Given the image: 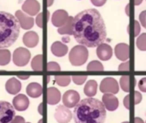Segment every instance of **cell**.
<instances>
[{
	"label": "cell",
	"mask_w": 146,
	"mask_h": 123,
	"mask_svg": "<svg viewBox=\"0 0 146 123\" xmlns=\"http://www.w3.org/2000/svg\"><path fill=\"white\" fill-rule=\"evenodd\" d=\"M139 21H140L142 26L146 29V10L142 11L139 14Z\"/></svg>",
	"instance_id": "d6a6232c"
},
{
	"label": "cell",
	"mask_w": 146,
	"mask_h": 123,
	"mask_svg": "<svg viewBox=\"0 0 146 123\" xmlns=\"http://www.w3.org/2000/svg\"><path fill=\"white\" fill-rule=\"evenodd\" d=\"M80 102V94L74 90L67 91L62 96V103L67 108H74Z\"/></svg>",
	"instance_id": "9c48e42d"
},
{
	"label": "cell",
	"mask_w": 146,
	"mask_h": 123,
	"mask_svg": "<svg viewBox=\"0 0 146 123\" xmlns=\"http://www.w3.org/2000/svg\"><path fill=\"white\" fill-rule=\"evenodd\" d=\"M106 1L107 0H91L92 3L95 6H98V7L103 6L106 3Z\"/></svg>",
	"instance_id": "74e56055"
},
{
	"label": "cell",
	"mask_w": 146,
	"mask_h": 123,
	"mask_svg": "<svg viewBox=\"0 0 146 123\" xmlns=\"http://www.w3.org/2000/svg\"><path fill=\"white\" fill-rule=\"evenodd\" d=\"M141 101H142V94L139 92L136 91L134 92V102H135V104H140Z\"/></svg>",
	"instance_id": "d590c367"
},
{
	"label": "cell",
	"mask_w": 146,
	"mask_h": 123,
	"mask_svg": "<svg viewBox=\"0 0 146 123\" xmlns=\"http://www.w3.org/2000/svg\"><path fill=\"white\" fill-rule=\"evenodd\" d=\"M120 86L121 88L125 92H129L130 91V78L127 75L122 76L120 79Z\"/></svg>",
	"instance_id": "f1b7e54d"
},
{
	"label": "cell",
	"mask_w": 146,
	"mask_h": 123,
	"mask_svg": "<svg viewBox=\"0 0 146 123\" xmlns=\"http://www.w3.org/2000/svg\"><path fill=\"white\" fill-rule=\"evenodd\" d=\"M62 41H63L64 43H68V42L70 41V39H69V37L65 36V37H63V38H62Z\"/></svg>",
	"instance_id": "ee69618b"
},
{
	"label": "cell",
	"mask_w": 146,
	"mask_h": 123,
	"mask_svg": "<svg viewBox=\"0 0 146 123\" xmlns=\"http://www.w3.org/2000/svg\"><path fill=\"white\" fill-rule=\"evenodd\" d=\"M102 102L105 106L106 110H108L109 111H115L119 107V100L114 94H104L102 98Z\"/></svg>",
	"instance_id": "7c38bea8"
},
{
	"label": "cell",
	"mask_w": 146,
	"mask_h": 123,
	"mask_svg": "<svg viewBox=\"0 0 146 123\" xmlns=\"http://www.w3.org/2000/svg\"><path fill=\"white\" fill-rule=\"evenodd\" d=\"M119 71H128L129 70V62H124L118 67Z\"/></svg>",
	"instance_id": "e575fe53"
},
{
	"label": "cell",
	"mask_w": 146,
	"mask_h": 123,
	"mask_svg": "<svg viewBox=\"0 0 146 123\" xmlns=\"http://www.w3.org/2000/svg\"><path fill=\"white\" fill-rule=\"evenodd\" d=\"M32 69L34 71H42L43 69V56L41 54L35 56L31 62Z\"/></svg>",
	"instance_id": "cb8c5ba5"
},
{
	"label": "cell",
	"mask_w": 146,
	"mask_h": 123,
	"mask_svg": "<svg viewBox=\"0 0 146 123\" xmlns=\"http://www.w3.org/2000/svg\"><path fill=\"white\" fill-rule=\"evenodd\" d=\"M99 89L104 94L110 93L115 95L119 92V84L115 79L112 77H106L101 81Z\"/></svg>",
	"instance_id": "52a82bcc"
},
{
	"label": "cell",
	"mask_w": 146,
	"mask_h": 123,
	"mask_svg": "<svg viewBox=\"0 0 146 123\" xmlns=\"http://www.w3.org/2000/svg\"><path fill=\"white\" fill-rule=\"evenodd\" d=\"M136 45L139 50L145 51H146V33L140 34L136 40Z\"/></svg>",
	"instance_id": "4316f807"
},
{
	"label": "cell",
	"mask_w": 146,
	"mask_h": 123,
	"mask_svg": "<svg viewBox=\"0 0 146 123\" xmlns=\"http://www.w3.org/2000/svg\"><path fill=\"white\" fill-rule=\"evenodd\" d=\"M5 89L8 93L11 94V95H15L21 91V84L16 78L12 77L7 80V82L5 84Z\"/></svg>",
	"instance_id": "ac0fdd59"
},
{
	"label": "cell",
	"mask_w": 146,
	"mask_h": 123,
	"mask_svg": "<svg viewBox=\"0 0 146 123\" xmlns=\"http://www.w3.org/2000/svg\"><path fill=\"white\" fill-rule=\"evenodd\" d=\"M71 79L74 84L80 86V85H82L85 83V81L87 80V76L86 75H74V76H72Z\"/></svg>",
	"instance_id": "f546056e"
},
{
	"label": "cell",
	"mask_w": 146,
	"mask_h": 123,
	"mask_svg": "<svg viewBox=\"0 0 146 123\" xmlns=\"http://www.w3.org/2000/svg\"><path fill=\"white\" fill-rule=\"evenodd\" d=\"M20 27L15 16L0 11V49L9 48L16 41L20 34Z\"/></svg>",
	"instance_id": "3957f363"
},
{
	"label": "cell",
	"mask_w": 146,
	"mask_h": 123,
	"mask_svg": "<svg viewBox=\"0 0 146 123\" xmlns=\"http://www.w3.org/2000/svg\"><path fill=\"white\" fill-rule=\"evenodd\" d=\"M15 116L14 106L6 101H0V123H11Z\"/></svg>",
	"instance_id": "5b68a950"
},
{
	"label": "cell",
	"mask_w": 146,
	"mask_h": 123,
	"mask_svg": "<svg viewBox=\"0 0 146 123\" xmlns=\"http://www.w3.org/2000/svg\"><path fill=\"white\" fill-rule=\"evenodd\" d=\"M55 80L56 83L60 86H67L69 85L70 81H71V77L68 75H64V76H60L57 75L55 77Z\"/></svg>",
	"instance_id": "484cf974"
},
{
	"label": "cell",
	"mask_w": 146,
	"mask_h": 123,
	"mask_svg": "<svg viewBox=\"0 0 146 123\" xmlns=\"http://www.w3.org/2000/svg\"><path fill=\"white\" fill-rule=\"evenodd\" d=\"M26 123H30V122H26Z\"/></svg>",
	"instance_id": "681fc988"
},
{
	"label": "cell",
	"mask_w": 146,
	"mask_h": 123,
	"mask_svg": "<svg viewBox=\"0 0 146 123\" xmlns=\"http://www.w3.org/2000/svg\"><path fill=\"white\" fill-rule=\"evenodd\" d=\"M11 54L7 49H0V66H5L10 62Z\"/></svg>",
	"instance_id": "d4e9b609"
},
{
	"label": "cell",
	"mask_w": 146,
	"mask_h": 123,
	"mask_svg": "<svg viewBox=\"0 0 146 123\" xmlns=\"http://www.w3.org/2000/svg\"><path fill=\"white\" fill-rule=\"evenodd\" d=\"M113 51L110 45L108 44H101L97 48V56L102 61H108L112 57Z\"/></svg>",
	"instance_id": "5bb4252c"
},
{
	"label": "cell",
	"mask_w": 146,
	"mask_h": 123,
	"mask_svg": "<svg viewBox=\"0 0 146 123\" xmlns=\"http://www.w3.org/2000/svg\"><path fill=\"white\" fill-rule=\"evenodd\" d=\"M98 91V83L94 80H91L88 82H86L85 87H84V93L88 96V98H92L96 95Z\"/></svg>",
	"instance_id": "7402d4cb"
},
{
	"label": "cell",
	"mask_w": 146,
	"mask_h": 123,
	"mask_svg": "<svg viewBox=\"0 0 146 123\" xmlns=\"http://www.w3.org/2000/svg\"><path fill=\"white\" fill-rule=\"evenodd\" d=\"M87 70L88 71H104V66L103 64L98 62V61H92L88 65H87Z\"/></svg>",
	"instance_id": "83f0119b"
},
{
	"label": "cell",
	"mask_w": 146,
	"mask_h": 123,
	"mask_svg": "<svg viewBox=\"0 0 146 123\" xmlns=\"http://www.w3.org/2000/svg\"><path fill=\"white\" fill-rule=\"evenodd\" d=\"M88 50L84 45H75L69 52L68 59L73 66H81L88 59Z\"/></svg>",
	"instance_id": "277c9868"
},
{
	"label": "cell",
	"mask_w": 146,
	"mask_h": 123,
	"mask_svg": "<svg viewBox=\"0 0 146 123\" xmlns=\"http://www.w3.org/2000/svg\"><path fill=\"white\" fill-rule=\"evenodd\" d=\"M73 23H74V17L69 16L66 24L62 27H59L57 32L62 35H73Z\"/></svg>",
	"instance_id": "603a6c76"
},
{
	"label": "cell",
	"mask_w": 146,
	"mask_h": 123,
	"mask_svg": "<svg viewBox=\"0 0 146 123\" xmlns=\"http://www.w3.org/2000/svg\"><path fill=\"white\" fill-rule=\"evenodd\" d=\"M35 21H36V24L38 25V27H40V28H42V27H43V13L40 12V13L37 15Z\"/></svg>",
	"instance_id": "836d02e7"
},
{
	"label": "cell",
	"mask_w": 146,
	"mask_h": 123,
	"mask_svg": "<svg viewBox=\"0 0 146 123\" xmlns=\"http://www.w3.org/2000/svg\"><path fill=\"white\" fill-rule=\"evenodd\" d=\"M68 14L64 9H58L56 10L51 17V22L52 24L56 27H62L64 26L68 19Z\"/></svg>",
	"instance_id": "30bf717a"
},
{
	"label": "cell",
	"mask_w": 146,
	"mask_h": 123,
	"mask_svg": "<svg viewBox=\"0 0 146 123\" xmlns=\"http://www.w3.org/2000/svg\"><path fill=\"white\" fill-rule=\"evenodd\" d=\"M122 123H129L128 122H122Z\"/></svg>",
	"instance_id": "c3c4849f"
},
{
	"label": "cell",
	"mask_w": 146,
	"mask_h": 123,
	"mask_svg": "<svg viewBox=\"0 0 146 123\" xmlns=\"http://www.w3.org/2000/svg\"><path fill=\"white\" fill-rule=\"evenodd\" d=\"M134 25H135V34L134 35H135V37H139V34L140 33V26H139V21H135Z\"/></svg>",
	"instance_id": "ab89813d"
},
{
	"label": "cell",
	"mask_w": 146,
	"mask_h": 123,
	"mask_svg": "<svg viewBox=\"0 0 146 123\" xmlns=\"http://www.w3.org/2000/svg\"><path fill=\"white\" fill-rule=\"evenodd\" d=\"M134 123H145V122H144L141 118L136 117V118L134 119Z\"/></svg>",
	"instance_id": "60d3db41"
},
{
	"label": "cell",
	"mask_w": 146,
	"mask_h": 123,
	"mask_svg": "<svg viewBox=\"0 0 146 123\" xmlns=\"http://www.w3.org/2000/svg\"><path fill=\"white\" fill-rule=\"evenodd\" d=\"M61 100V92L56 87H49L47 89V103L50 105H55Z\"/></svg>",
	"instance_id": "44dd1931"
},
{
	"label": "cell",
	"mask_w": 146,
	"mask_h": 123,
	"mask_svg": "<svg viewBox=\"0 0 146 123\" xmlns=\"http://www.w3.org/2000/svg\"><path fill=\"white\" fill-rule=\"evenodd\" d=\"M23 43L27 48H33L38 44V35L33 31H29L23 35Z\"/></svg>",
	"instance_id": "e0dca14e"
},
{
	"label": "cell",
	"mask_w": 146,
	"mask_h": 123,
	"mask_svg": "<svg viewBox=\"0 0 146 123\" xmlns=\"http://www.w3.org/2000/svg\"><path fill=\"white\" fill-rule=\"evenodd\" d=\"M52 3H53V0H48V6H50L51 4H52Z\"/></svg>",
	"instance_id": "bcb514c9"
},
{
	"label": "cell",
	"mask_w": 146,
	"mask_h": 123,
	"mask_svg": "<svg viewBox=\"0 0 146 123\" xmlns=\"http://www.w3.org/2000/svg\"><path fill=\"white\" fill-rule=\"evenodd\" d=\"M31 57V53L27 48L19 47L13 52V62L18 67L26 66Z\"/></svg>",
	"instance_id": "8992f818"
},
{
	"label": "cell",
	"mask_w": 146,
	"mask_h": 123,
	"mask_svg": "<svg viewBox=\"0 0 146 123\" xmlns=\"http://www.w3.org/2000/svg\"><path fill=\"white\" fill-rule=\"evenodd\" d=\"M11 123H26L25 122V120L22 116H15L14 120L12 121Z\"/></svg>",
	"instance_id": "f35d334b"
},
{
	"label": "cell",
	"mask_w": 146,
	"mask_h": 123,
	"mask_svg": "<svg viewBox=\"0 0 146 123\" xmlns=\"http://www.w3.org/2000/svg\"><path fill=\"white\" fill-rule=\"evenodd\" d=\"M123 104H124V106L126 107L127 110H129V109H130V95H127V96L124 98Z\"/></svg>",
	"instance_id": "8d00e7d4"
},
{
	"label": "cell",
	"mask_w": 146,
	"mask_h": 123,
	"mask_svg": "<svg viewBox=\"0 0 146 123\" xmlns=\"http://www.w3.org/2000/svg\"><path fill=\"white\" fill-rule=\"evenodd\" d=\"M13 106L18 111H24L29 106V100L24 94H18L13 98Z\"/></svg>",
	"instance_id": "2e32d148"
},
{
	"label": "cell",
	"mask_w": 146,
	"mask_h": 123,
	"mask_svg": "<svg viewBox=\"0 0 146 123\" xmlns=\"http://www.w3.org/2000/svg\"><path fill=\"white\" fill-rule=\"evenodd\" d=\"M73 117L75 123H104L106 119V108L97 98H84L74 107Z\"/></svg>",
	"instance_id": "7a4b0ae2"
},
{
	"label": "cell",
	"mask_w": 146,
	"mask_h": 123,
	"mask_svg": "<svg viewBox=\"0 0 146 123\" xmlns=\"http://www.w3.org/2000/svg\"><path fill=\"white\" fill-rule=\"evenodd\" d=\"M142 2H143V0H134V3H135V5H139Z\"/></svg>",
	"instance_id": "f6af8a7d"
},
{
	"label": "cell",
	"mask_w": 146,
	"mask_h": 123,
	"mask_svg": "<svg viewBox=\"0 0 146 123\" xmlns=\"http://www.w3.org/2000/svg\"><path fill=\"white\" fill-rule=\"evenodd\" d=\"M115 57L120 61H122V62L127 61L130 56L129 45L125 43H120L116 45L115 48Z\"/></svg>",
	"instance_id": "9a60e30c"
},
{
	"label": "cell",
	"mask_w": 146,
	"mask_h": 123,
	"mask_svg": "<svg viewBox=\"0 0 146 123\" xmlns=\"http://www.w3.org/2000/svg\"><path fill=\"white\" fill-rule=\"evenodd\" d=\"M18 78L20 80H27L29 78V75H18Z\"/></svg>",
	"instance_id": "7bdbcfd3"
},
{
	"label": "cell",
	"mask_w": 146,
	"mask_h": 123,
	"mask_svg": "<svg viewBox=\"0 0 146 123\" xmlns=\"http://www.w3.org/2000/svg\"><path fill=\"white\" fill-rule=\"evenodd\" d=\"M38 113L40 115H43V104L42 103L38 105Z\"/></svg>",
	"instance_id": "b9f144b4"
},
{
	"label": "cell",
	"mask_w": 146,
	"mask_h": 123,
	"mask_svg": "<svg viewBox=\"0 0 146 123\" xmlns=\"http://www.w3.org/2000/svg\"><path fill=\"white\" fill-rule=\"evenodd\" d=\"M47 70L48 71H60L61 68L59 64L56 62H50L47 64Z\"/></svg>",
	"instance_id": "4dcf8cb0"
},
{
	"label": "cell",
	"mask_w": 146,
	"mask_h": 123,
	"mask_svg": "<svg viewBox=\"0 0 146 123\" xmlns=\"http://www.w3.org/2000/svg\"><path fill=\"white\" fill-rule=\"evenodd\" d=\"M50 50L54 56L61 57H64L68 53V48L63 43H62L60 41H56L51 45Z\"/></svg>",
	"instance_id": "ffe728a7"
},
{
	"label": "cell",
	"mask_w": 146,
	"mask_h": 123,
	"mask_svg": "<svg viewBox=\"0 0 146 123\" xmlns=\"http://www.w3.org/2000/svg\"><path fill=\"white\" fill-rule=\"evenodd\" d=\"M26 92L29 97H31L33 98H37L42 95L43 88L40 84L36 83V82H32L27 86Z\"/></svg>",
	"instance_id": "d6986e66"
},
{
	"label": "cell",
	"mask_w": 146,
	"mask_h": 123,
	"mask_svg": "<svg viewBox=\"0 0 146 123\" xmlns=\"http://www.w3.org/2000/svg\"><path fill=\"white\" fill-rule=\"evenodd\" d=\"M139 89L143 92H146V77L142 78L139 81Z\"/></svg>",
	"instance_id": "1f68e13d"
},
{
	"label": "cell",
	"mask_w": 146,
	"mask_h": 123,
	"mask_svg": "<svg viewBox=\"0 0 146 123\" xmlns=\"http://www.w3.org/2000/svg\"><path fill=\"white\" fill-rule=\"evenodd\" d=\"M40 3L37 0H26L22 4V10L30 16H34L40 10Z\"/></svg>",
	"instance_id": "4fadbf2b"
},
{
	"label": "cell",
	"mask_w": 146,
	"mask_h": 123,
	"mask_svg": "<svg viewBox=\"0 0 146 123\" xmlns=\"http://www.w3.org/2000/svg\"><path fill=\"white\" fill-rule=\"evenodd\" d=\"M43 122H44V121H43V119H40V120L38 121V123H43Z\"/></svg>",
	"instance_id": "7dc6e473"
},
{
	"label": "cell",
	"mask_w": 146,
	"mask_h": 123,
	"mask_svg": "<svg viewBox=\"0 0 146 123\" xmlns=\"http://www.w3.org/2000/svg\"><path fill=\"white\" fill-rule=\"evenodd\" d=\"M73 35L75 40L86 47H98L107 38L104 21L96 9L80 12L74 17Z\"/></svg>",
	"instance_id": "6da1fadb"
},
{
	"label": "cell",
	"mask_w": 146,
	"mask_h": 123,
	"mask_svg": "<svg viewBox=\"0 0 146 123\" xmlns=\"http://www.w3.org/2000/svg\"><path fill=\"white\" fill-rule=\"evenodd\" d=\"M15 17L18 20L20 26L21 28L27 30L30 29L33 27L34 25V20L33 17L27 15L26 14H24L21 10H17L15 12Z\"/></svg>",
	"instance_id": "8fae6325"
},
{
	"label": "cell",
	"mask_w": 146,
	"mask_h": 123,
	"mask_svg": "<svg viewBox=\"0 0 146 123\" xmlns=\"http://www.w3.org/2000/svg\"><path fill=\"white\" fill-rule=\"evenodd\" d=\"M54 117L58 123L69 122L73 117V114L68 108L64 105H59L55 111Z\"/></svg>",
	"instance_id": "ba28073f"
},
{
	"label": "cell",
	"mask_w": 146,
	"mask_h": 123,
	"mask_svg": "<svg viewBox=\"0 0 146 123\" xmlns=\"http://www.w3.org/2000/svg\"><path fill=\"white\" fill-rule=\"evenodd\" d=\"M145 123H146V122H145Z\"/></svg>",
	"instance_id": "f907efd6"
}]
</instances>
